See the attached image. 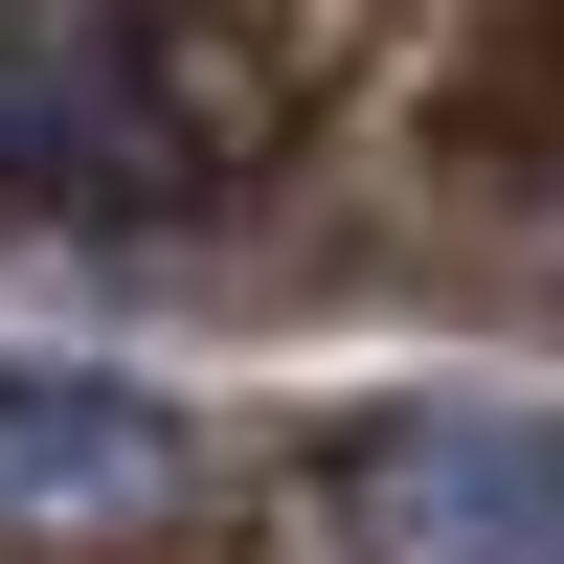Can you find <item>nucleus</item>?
Returning a JSON list of instances; mask_svg holds the SVG:
<instances>
[{"mask_svg": "<svg viewBox=\"0 0 564 564\" xmlns=\"http://www.w3.org/2000/svg\"><path fill=\"white\" fill-rule=\"evenodd\" d=\"M361 564H564V430L542 406H384L339 452Z\"/></svg>", "mask_w": 564, "mask_h": 564, "instance_id": "1", "label": "nucleus"}, {"mask_svg": "<svg viewBox=\"0 0 564 564\" xmlns=\"http://www.w3.org/2000/svg\"><path fill=\"white\" fill-rule=\"evenodd\" d=\"M135 181H181V45L0 23V204H135Z\"/></svg>", "mask_w": 564, "mask_h": 564, "instance_id": "2", "label": "nucleus"}]
</instances>
